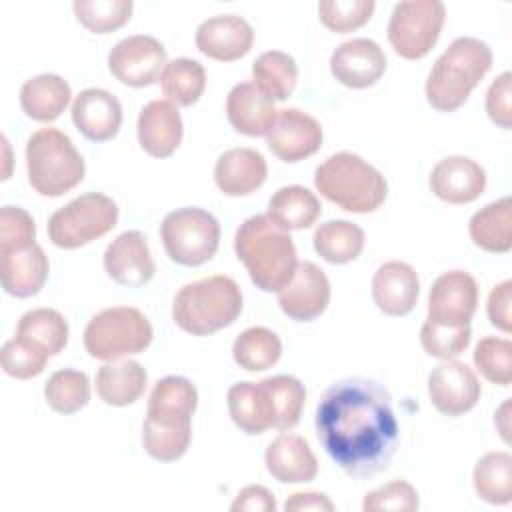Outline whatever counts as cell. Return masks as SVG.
Masks as SVG:
<instances>
[{
  "mask_svg": "<svg viewBox=\"0 0 512 512\" xmlns=\"http://www.w3.org/2000/svg\"><path fill=\"white\" fill-rule=\"evenodd\" d=\"M314 426L326 454L354 480L384 472L398 448L392 396L368 378H344L326 388Z\"/></svg>",
  "mask_w": 512,
  "mask_h": 512,
  "instance_id": "cell-1",
  "label": "cell"
},
{
  "mask_svg": "<svg viewBox=\"0 0 512 512\" xmlns=\"http://www.w3.org/2000/svg\"><path fill=\"white\" fill-rule=\"evenodd\" d=\"M234 252L262 292L282 290L298 266L292 236L266 214L246 218L234 236Z\"/></svg>",
  "mask_w": 512,
  "mask_h": 512,
  "instance_id": "cell-2",
  "label": "cell"
},
{
  "mask_svg": "<svg viewBox=\"0 0 512 512\" xmlns=\"http://www.w3.org/2000/svg\"><path fill=\"white\" fill-rule=\"evenodd\" d=\"M492 50L486 42L460 36L434 62L426 80V100L438 112L458 110L492 68Z\"/></svg>",
  "mask_w": 512,
  "mask_h": 512,
  "instance_id": "cell-3",
  "label": "cell"
},
{
  "mask_svg": "<svg viewBox=\"0 0 512 512\" xmlns=\"http://www.w3.org/2000/svg\"><path fill=\"white\" fill-rule=\"evenodd\" d=\"M314 186L326 200L354 214L378 210L388 194L382 172L352 152L328 156L314 172Z\"/></svg>",
  "mask_w": 512,
  "mask_h": 512,
  "instance_id": "cell-4",
  "label": "cell"
},
{
  "mask_svg": "<svg viewBox=\"0 0 512 512\" xmlns=\"http://www.w3.org/2000/svg\"><path fill=\"white\" fill-rule=\"evenodd\" d=\"M242 312L240 286L224 274L184 284L172 302V318L192 336H208L230 324Z\"/></svg>",
  "mask_w": 512,
  "mask_h": 512,
  "instance_id": "cell-5",
  "label": "cell"
},
{
  "mask_svg": "<svg viewBox=\"0 0 512 512\" xmlns=\"http://www.w3.org/2000/svg\"><path fill=\"white\" fill-rule=\"evenodd\" d=\"M30 186L48 198L62 196L84 178V158L58 128H40L26 142Z\"/></svg>",
  "mask_w": 512,
  "mask_h": 512,
  "instance_id": "cell-6",
  "label": "cell"
},
{
  "mask_svg": "<svg viewBox=\"0 0 512 512\" xmlns=\"http://www.w3.org/2000/svg\"><path fill=\"white\" fill-rule=\"evenodd\" d=\"M152 336V324L138 308L112 306L90 318L84 330V348L96 360L114 362L144 352Z\"/></svg>",
  "mask_w": 512,
  "mask_h": 512,
  "instance_id": "cell-7",
  "label": "cell"
},
{
  "mask_svg": "<svg viewBox=\"0 0 512 512\" xmlns=\"http://www.w3.org/2000/svg\"><path fill=\"white\" fill-rule=\"evenodd\" d=\"M118 222V206L100 192H88L58 208L48 220V238L54 246L74 250L108 234Z\"/></svg>",
  "mask_w": 512,
  "mask_h": 512,
  "instance_id": "cell-8",
  "label": "cell"
},
{
  "mask_svg": "<svg viewBox=\"0 0 512 512\" xmlns=\"http://www.w3.org/2000/svg\"><path fill=\"white\" fill-rule=\"evenodd\" d=\"M160 236L172 262L180 266H200L218 250L220 224L210 212L188 206L164 216Z\"/></svg>",
  "mask_w": 512,
  "mask_h": 512,
  "instance_id": "cell-9",
  "label": "cell"
},
{
  "mask_svg": "<svg viewBox=\"0 0 512 512\" xmlns=\"http://www.w3.org/2000/svg\"><path fill=\"white\" fill-rule=\"evenodd\" d=\"M446 8L438 0L398 2L388 22V40L404 60L424 58L440 38Z\"/></svg>",
  "mask_w": 512,
  "mask_h": 512,
  "instance_id": "cell-10",
  "label": "cell"
},
{
  "mask_svg": "<svg viewBox=\"0 0 512 512\" xmlns=\"http://www.w3.org/2000/svg\"><path fill=\"white\" fill-rule=\"evenodd\" d=\"M194 410L196 408L182 402L148 398L146 420L142 426L146 454L158 462H176L182 458L192 440Z\"/></svg>",
  "mask_w": 512,
  "mask_h": 512,
  "instance_id": "cell-11",
  "label": "cell"
},
{
  "mask_svg": "<svg viewBox=\"0 0 512 512\" xmlns=\"http://www.w3.org/2000/svg\"><path fill=\"white\" fill-rule=\"evenodd\" d=\"M166 48L146 34L122 38L108 54L110 74L132 88H144L160 80L166 68Z\"/></svg>",
  "mask_w": 512,
  "mask_h": 512,
  "instance_id": "cell-12",
  "label": "cell"
},
{
  "mask_svg": "<svg viewBox=\"0 0 512 512\" xmlns=\"http://www.w3.org/2000/svg\"><path fill=\"white\" fill-rule=\"evenodd\" d=\"M428 394L432 406L446 416L470 412L482 394L476 372L458 360H444L428 376Z\"/></svg>",
  "mask_w": 512,
  "mask_h": 512,
  "instance_id": "cell-13",
  "label": "cell"
},
{
  "mask_svg": "<svg viewBox=\"0 0 512 512\" xmlns=\"http://www.w3.org/2000/svg\"><path fill=\"white\" fill-rule=\"evenodd\" d=\"M322 136V126L314 116L298 108H282L266 134V144L278 160L294 164L316 154Z\"/></svg>",
  "mask_w": 512,
  "mask_h": 512,
  "instance_id": "cell-14",
  "label": "cell"
},
{
  "mask_svg": "<svg viewBox=\"0 0 512 512\" xmlns=\"http://www.w3.org/2000/svg\"><path fill=\"white\" fill-rule=\"evenodd\" d=\"M478 306V284L464 270L440 274L428 294V320L448 326H468Z\"/></svg>",
  "mask_w": 512,
  "mask_h": 512,
  "instance_id": "cell-15",
  "label": "cell"
},
{
  "mask_svg": "<svg viewBox=\"0 0 512 512\" xmlns=\"http://www.w3.org/2000/svg\"><path fill=\"white\" fill-rule=\"evenodd\" d=\"M330 302V280L320 266L314 262H298L292 280L278 290L280 310L296 320L310 322L316 320Z\"/></svg>",
  "mask_w": 512,
  "mask_h": 512,
  "instance_id": "cell-16",
  "label": "cell"
},
{
  "mask_svg": "<svg viewBox=\"0 0 512 512\" xmlns=\"http://www.w3.org/2000/svg\"><path fill=\"white\" fill-rule=\"evenodd\" d=\"M330 72L348 88H370L386 72L384 50L370 38L346 40L332 52Z\"/></svg>",
  "mask_w": 512,
  "mask_h": 512,
  "instance_id": "cell-17",
  "label": "cell"
},
{
  "mask_svg": "<svg viewBox=\"0 0 512 512\" xmlns=\"http://www.w3.org/2000/svg\"><path fill=\"white\" fill-rule=\"evenodd\" d=\"M104 270L120 286L138 288L152 280L156 264L146 236L140 230H126L116 236L104 252Z\"/></svg>",
  "mask_w": 512,
  "mask_h": 512,
  "instance_id": "cell-18",
  "label": "cell"
},
{
  "mask_svg": "<svg viewBox=\"0 0 512 512\" xmlns=\"http://www.w3.org/2000/svg\"><path fill=\"white\" fill-rule=\"evenodd\" d=\"M194 40L204 56L218 62H234L250 52L254 30L242 16L220 14L204 20Z\"/></svg>",
  "mask_w": 512,
  "mask_h": 512,
  "instance_id": "cell-19",
  "label": "cell"
},
{
  "mask_svg": "<svg viewBox=\"0 0 512 512\" xmlns=\"http://www.w3.org/2000/svg\"><path fill=\"white\" fill-rule=\"evenodd\" d=\"M428 184L442 202L468 204L484 192L486 172L468 156H448L432 168Z\"/></svg>",
  "mask_w": 512,
  "mask_h": 512,
  "instance_id": "cell-20",
  "label": "cell"
},
{
  "mask_svg": "<svg viewBox=\"0 0 512 512\" xmlns=\"http://www.w3.org/2000/svg\"><path fill=\"white\" fill-rule=\"evenodd\" d=\"M72 122L92 142L112 140L122 124L120 100L102 88H86L72 102Z\"/></svg>",
  "mask_w": 512,
  "mask_h": 512,
  "instance_id": "cell-21",
  "label": "cell"
},
{
  "mask_svg": "<svg viewBox=\"0 0 512 512\" xmlns=\"http://www.w3.org/2000/svg\"><path fill=\"white\" fill-rule=\"evenodd\" d=\"M420 294L416 270L400 260L378 266L372 278V298L386 316H406L414 310Z\"/></svg>",
  "mask_w": 512,
  "mask_h": 512,
  "instance_id": "cell-22",
  "label": "cell"
},
{
  "mask_svg": "<svg viewBox=\"0 0 512 512\" xmlns=\"http://www.w3.org/2000/svg\"><path fill=\"white\" fill-rule=\"evenodd\" d=\"M138 142L154 158H168L182 142L184 126L178 106L170 100H152L138 114Z\"/></svg>",
  "mask_w": 512,
  "mask_h": 512,
  "instance_id": "cell-23",
  "label": "cell"
},
{
  "mask_svg": "<svg viewBox=\"0 0 512 512\" xmlns=\"http://www.w3.org/2000/svg\"><path fill=\"white\" fill-rule=\"evenodd\" d=\"M266 470L282 484L310 482L318 474V460L310 444L292 432L278 434L264 454Z\"/></svg>",
  "mask_w": 512,
  "mask_h": 512,
  "instance_id": "cell-24",
  "label": "cell"
},
{
  "mask_svg": "<svg viewBox=\"0 0 512 512\" xmlns=\"http://www.w3.org/2000/svg\"><path fill=\"white\" fill-rule=\"evenodd\" d=\"M268 174L264 156L252 148H230L216 160L214 182L226 196H246L258 190Z\"/></svg>",
  "mask_w": 512,
  "mask_h": 512,
  "instance_id": "cell-25",
  "label": "cell"
},
{
  "mask_svg": "<svg viewBox=\"0 0 512 512\" xmlns=\"http://www.w3.org/2000/svg\"><path fill=\"white\" fill-rule=\"evenodd\" d=\"M2 288L14 298L36 296L48 278L50 262L38 244L18 252H2Z\"/></svg>",
  "mask_w": 512,
  "mask_h": 512,
  "instance_id": "cell-26",
  "label": "cell"
},
{
  "mask_svg": "<svg viewBox=\"0 0 512 512\" xmlns=\"http://www.w3.org/2000/svg\"><path fill=\"white\" fill-rule=\"evenodd\" d=\"M278 110L254 82L236 84L226 98V116L232 128L244 136H266Z\"/></svg>",
  "mask_w": 512,
  "mask_h": 512,
  "instance_id": "cell-27",
  "label": "cell"
},
{
  "mask_svg": "<svg viewBox=\"0 0 512 512\" xmlns=\"http://www.w3.org/2000/svg\"><path fill=\"white\" fill-rule=\"evenodd\" d=\"M232 422L246 434L256 436L274 428V410L264 382H238L228 390Z\"/></svg>",
  "mask_w": 512,
  "mask_h": 512,
  "instance_id": "cell-28",
  "label": "cell"
},
{
  "mask_svg": "<svg viewBox=\"0 0 512 512\" xmlns=\"http://www.w3.org/2000/svg\"><path fill=\"white\" fill-rule=\"evenodd\" d=\"M148 374L136 360H114L100 366L96 394L108 406L134 404L146 390Z\"/></svg>",
  "mask_w": 512,
  "mask_h": 512,
  "instance_id": "cell-29",
  "label": "cell"
},
{
  "mask_svg": "<svg viewBox=\"0 0 512 512\" xmlns=\"http://www.w3.org/2000/svg\"><path fill=\"white\" fill-rule=\"evenodd\" d=\"M70 86L58 74H38L20 88V106L36 122L56 120L70 102Z\"/></svg>",
  "mask_w": 512,
  "mask_h": 512,
  "instance_id": "cell-30",
  "label": "cell"
},
{
  "mask_svg": "<svg viewBox=\"0 0 512 512\" xmlns=\"http://www.w3.org/2000/svg\"><path fill=\"white\" fill-rule=\"evenodd\" d=\"M322 206L314 192L292 184L278 188L268 200L266 216L282 230H304L320 218Z\"/></svg>",
  "mask_w": 512,
  "mask_h": 512,
  "instance_id": "cell-31",
  "label": "cell"
},
{
  "mask_svg": "<svg viewBox=\"0 0 512 512\" xmlns=\"http://www.w3.org/2000/svg\"><path fill=\"white\" fill-rule=\"evenodd\" d=\"M472 242L492 254L512 248V200L508 196L480 208L468 224Z\"/></svg>",
  "mask_w": 512,
  "mask_h": 512,
  "instance_id": "cell-32",
  "label": "cell"
},
{
  "mask_svg": "<svg viewBox=\"0 0 512 512\" xmlns=\"http://www.w3.org/2000/svg\"><path fill=\"white\" fill-rule=\"evenodd\" d=\"M364 230L348 220H328L314 232L316 254L330 264H348L364 250Z\"/></svg>",
  "mask_w": 512,
  "mask_h": 512,
  "instance_id": "cell-33",
  "label": "cell"
},
{
  "mask_svg": "<svg viewBox=\"0 0 512 512\" xmlns=\"http://www.w3.org/2000/svg\"><path fill=\"white\" fill-rule=\"evenodd\" d=\"M254 86L272 102L286 100L298 80V66L294 58L280 50L262 52L252 64Z\"/></svg>",
  "mask_w": 512,
  "mask_h": 512,
  "instance_id": "cell-34",
  "label": "cell"
},
{
  "mask_svg": "<svg viewBox=\"0 0 512 512\" xmlns=\"http://www.w3.org/2000/svg\"><path fill=\"white\" fill-rule=\"evenodd\" d=\"M16 336L24 338L48 356H56L68 344V322L54 308H34L18 320Z\"/></svg>",
  "mask_w": 512,
  "mask_h": 512,
  "instance_id": "cell-35",
  "label": "cell"
},
{
  "mask_svg": "<svg viewBox=\"0 0 512 512\" xmlns=\"http://www.w3.org/2000/svg\"><path fill=\"white\" fill-rule=\"evenodd\" d=\"M282 356V342L276 332L264 326H250L240 332L232 344L234 362L246 372L272 368Z\"/></svg>",
  "mask_w": 512,
  "mask_h": 512,
  "instance_id": "cell-36",
  "label": "cell"
},
{
  "mask_svg": "<svg viewBox=\"0 0 512 512\" xmlns=\"http://www.w3.org/2000/svg\"><path fill=\"white\" fill-rule=\"evenodd\" d=\"M472 484L480 500L488 504H510L512 500V456L508 452L484 454L472 474Z\"/></svg>",
  "mask_w": 512,
  "mask_h": 512,
  "instance_id": "cell-37",
  "label": "cell"
},
{
  "mask_svg": "<svg viewBox=\"0 0 512 512\" xmlns=\"http://www.w3.org/2000/svg\"><path fill=\"white\" fill-rule=\"evenodd\" d=\"M160 86L166 96L176 106H192L200 100L206 88V70L198 60L174 58L166 64Z\"/></svg>",
  "mask_w": 512,
  "mask_h": 512,
  "instance_id": "cell-38",
  "label": "cell"
},
{
  "mask_svg": "<svg viewBox=\"0 0 512 512\" xmlns=\"http://www.w3.org/2000/svg\"><path fill=\"white\" fill-rule=\"evenodd\" d=\"M44 398L54 412L74 414L90 400V380L80 370H56L44 384Z\"/></svg>",
  "mask_w": 512,
  "mask_h": 512,
  "instance_id": "cell-39",
  "label": "cell"
},
{
  "mask_svg": "<svg viewBox=\"0 0 512 512\" xmlns=\"http://www.w3.org/2000/svg\"><path fill=\"white\" fill-rule=\"evenodd\" d=\"M270 402L274 410V428L280 432H286L294 428L300 420L304 400H306V388L304 384L288 374H278L262 380Z\"/></svg>",
  "mask_w": 512,
  "mask_h": 512,
  "instance_id": "cell-40",
  "label": "cell"
},
{
  "mask_svg": "<svg viewBox=\"0 0 512 512\" xmlns=\"http://www.w3.org/2000/svg\"><path fill=\"white\" fill-rule=\"evenodd\" d=\"M132 0H76V20L94 34H108L122 28L132 16Z\"/></svg>",
  "mask_w": 512,
  "mask_h": 512,
  "instance_id": "cell-41",
  "label": "cell"
},
{
  "mask_svg": "<svg viewBox=\"0 0 512 512\" xmlns=\"http://www.w3.org/2000/svg\"><path fill=\"white\" fill-rule=\"evenodd\" d=\"M476 370L492 384L510 386L512 382V342L506 338L486 336L474 348Z\"/></svg>",
  "mask_w": 512,
  "mask_h": 512,
  "instance_id": "cell-42",
  "label": "cell"
},
{
  "mask_svg": "<svg viewBox=\"0 0 512 512\" xmlns=\"http://www.w3.org/2000/svg\"><path fill=\"white\" fill-rule=\"evenodd\" d=\"M470 324L468 326H448L426 318L420 330V344L428 356L440 360H452L462 354L470 344Z\"/></svg>",
  "mask_w": 512,
  "mask_h": 512,
  "instance_id": "cell-43",
  "label": "cell"
},
{
  "mask_svg": "<svg viewBox=\"0 0 512 512\" xmlns=\"http://www.w3.org/2000/svg\"><path fill=\"white\" fill-rule=\"evenodd\" d=\"M374 0H322L318 4L320 22L338 34L362 28L374 14Z\"/></svg>",
  "mask_w": 512,
  "mask_h": 512,
  "instance_id": "cell-44",
  "label": "cell"
},
{
  "mask_svg": "<svg viewBox=\"0 0 512 512\" xmlns=\"http://www.w3.org/2000/svg\"><path fill=\"white\" fill-rule=\"evenodd\" d=\"M0 358H2V370L8 376L16 380H30L44 370L50 356L40 348L32 346L30 342H26L24 338L14 336L12 340L4 342Z\"/></svg>",
  "mask_w": 512,
  "mask_h": 512,
  "instance_id": "cell-45",
  "label": "cell"
},
{
  "mask_svg": "<svg viewBox=\"0 0 512 512\" xmlns=\"http://www.w3.org/2000/svg\"><path fill=\"white\" fill-rule=\"evenodd\" d=\"M36 240V224L20 206H2L0 210V254L30 248Z\"/></svg>",
  "mask_w": 512,
  "mask_h": 512,
  "instance_id": "cell-46",
  "label": "cell"
},
{
  "mask_svg": "<svg viewBox=\"0 0 512 512\" xmlns=\"http://www.w3.org/2000/svg\"><path fill=\"white\" fill-rule=\"evenodd\" d=\"M418 492L406 480H392L382 484L376 490H370L364 496L362 510L364 512H378V510H404L412 512L418 510Z\"/></svg>",
  "mask_w": 512,
  "mask_h": 512,
  "instance_id": "cell-47",
  "label": "cell"
},
{
  "mask_svg": "<svg viewBox=\"0 0 512 512\" xmlns=\"http://www.w3.org/2000/svg\"><path fill=\"white\" fill-rule=\"evenodd\" d=\"M488 118L502 130L512 128V74L502 72L486 92Z\"/></svg>",
  "mask_w": 512,
  "mask_h": 512,
  "instance_id": "cell-48",
  "label": "cell"
},
{
  "mask_svg": "<svg viewBox=\"0 0 512 512\" xmlns=\"http://www.w3.org/2000/svg\"><path fill=\"white\" fill-rule=\"evenodd\" d=\"M510 304H512V282L504 280L490 290L488 304H486L490 324L496 326L498 330H502L504 334H510V330H512Z\"/></svg>",
  "mask_w": 512,
  "mask_h": 512,
  "instance_id": "cell-49",
  "label": "cell"
},
{
  "mask_svg": "<svg viewBox=\"0 0 512 512\" xmlns=\"http://www.w3.org/2000/svg\"><path fill=\"white\" fill-rule=\"evenodd\" d=\"M232 512H242V510H258V512H274L276 510V498L274 494L258 484L244 486L234 502L230 504Z\"/></svg>",
  "mask_w": 512,
  "mask_h": 512,
  "instance_id": "cell-50",
  "label": "cell"
},
{
  "mask_svg": "<svg viewBox=\"0 0 512 512\" xmlns=\"http://www.w3.org/2000/svg\"><path fill=\"white\" fill-rule=\"evenodd\" d=\"M334 508H336L334 502L326 494H320V492H294L284 502L286 512H300V510L332 512Z\"/></svg>",
  "mask_w": 512,
  "mask_h": 512,
  "instance_id": "cell-51",
  "label": "cell"
},
{
  "mask_svg": "<svg viewBox=\"0 0 512 512\" xmlns=\"http://www.w3.org/2000/svg\"><path fill=\"white\" fill-rule=\"evenodd\" d=\"M510 400H506L500 408H498V412L494 414V424H496V428H498V432H500V436H502V440L504 442H510V426H508V420H510Z\"/></svg>",
  "mask_w": 512,
  "mask_h": 512,
  "instance_id": "cell-52",
  "label": "cell"
}]
</instances>
